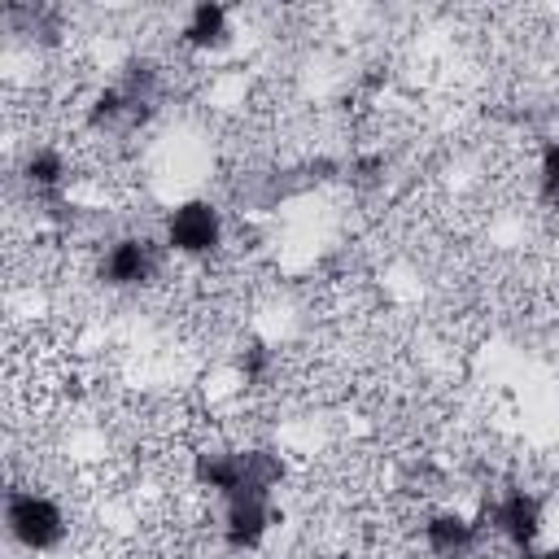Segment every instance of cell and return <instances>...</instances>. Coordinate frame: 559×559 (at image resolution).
<instances>
[{
  "label": "cell",
  "instance_id": "277c9868",
  "mask_svg": "<svg viewBox=\"0 0 559 559\" xmlns=\"http://www.w3.org/2000/svg\"><path fill=\"white\" fill-rule=\"evenodd\" d=\"M218 537L231 555H253L262 550L266 533L275 528L280 511H275V493H258V489H245V493H231L218 502Z\"/></svg>",
  "mask_w": 559,
  "mask_h": 559
},
{
  "label": "cell",
  "instance_id": "7a4b0ae2",
  "mask_svg": "<svg viewBox=\"0 0 559 559\" xmlns=\"http://www.w3.org/2000/svg\"><path fill=\"white\" fill-rule=\"evenodd\" d=\"M227 240V218L210 197H183L162 218V245L175 258L210 262Z\"/></svg>",
  "mask_w": 559,
  "mask_h": 559
},
{
  "label": "cell",
  "instance_id": "30bf717a",
  "mask_svg": "<svg viewBox=\"0 0 559 559\" xmlns=\"http://www.w3.org/2000/svg\"><path fill=\"white\" fill-rule=\"evenodd\" d=\"M271 367H275V354H271L262 341L240 345V354H236V371H240L245 384H262V380L271 376Z\"/></svg>",
  "mask_w": 559,
  "mask_h": 559
},
{
  "label": "cell",
  "instance_id": "9c48e42d",
  "mask_svg": "<svg viewBox=\"0 0 559 559\" xmlns=\"http://www.w3.org/2000/svg\"><path fill=\"white\" fill-rule=\"evenodd\" d=\"M537 197L559 210V140H546L537 153Z\"/></svg>",
  "mask_w": 559,
  "mask_h": 559
},
{
  "label": "cell",
  "instance_id": "8fae6325",
  "mask_svg": "<svg viewBox=\"0 0 559 559\" xmlns=\"http://www.w3.org/2000/svg\"><path fill=\"white\" fill-rule=\"evenodd\" d=\"M511 559H559V546H528V550H515Z\"/></svg>",
  "mask_w": 559,
  "mask_h": 559
},
{
  "label": "cell",
  "instance_id": "5b68a950",
  "mask_svg": "<svg viewBox=\"0 0 559 559\" xmlns=\"http://www.w3.org/2000/svg\"><path fill=\"white\" fill-rule=\"evenodd\" d=\"M485 524L493 537H502L511 550H528L537 546L542 528H546V502L542 493H533L528 485H511L502 489L489 507H485Z\"/></svg>",
  "mask_w": 559,
  "mask_h": 559
},
{
  "label": "cell",
  "instance_id": "3957f363",
  "mask_svg": "<svg viewBox=\"0 0 559 559\" xmlns=\"http://www.w3.org/2000/svg\"><path fill=\"white\" fill-rule=\"evenodd\" d=\"M162 253H166V245L153 240V236H140V231L114 236L105 245L100 262H96V280L105 288H118V293L144 288V284H153L162 275Z\"/></svg>",
  "mask_w": 559,
  "mask_h": 559
},
{
  "label": "cell",
  "instance_id": "6da1fadb",
  "mask_svg": "<svg viewBox=\"0 0 559 559\" xmlns=\"http://www.w3.org/2000/svg\"><path fill=\"white\" fill-rule=\"evenodd\" d=\"M4 533L26 555H52L70 537V515L52 493L35 485H13L4 493Z\"/></svg>",
  "mask_w": 559,
  "mask_h": 559
},
{
  "label": "cell",
  "instance_id": "8992f818",
  "mask_svg": "<svg viewBox=\"0 0 559 559\" xmlns=\"http://www.w3.org/2000/svg\"><path fill=\"white\" fill-rule=\"evenodd\" d=\"M485 528L489 524L480 515H467L459 507H437L424 515L419 537H424V550L432 559H472L485 542Z\"/></svg>",
  "mask_w": 559,
  "mask_h": 559
},
{
  "label": "cell",
  "instance_id": "52a82bcc",
  "mask_svg": "<svg viewBox=\"0 0 559 559\" xmlns=\"http://www.w3.org/2000/svg\"><path fill=\"white\" fill-rule=\"evenodd\" d=\"M231 39H236V22H231V9L218 0L192 4L183 26H179V44L188 52H223Z\"/></svg>",
  "mask_w": 559,
  "mask_h": 559
},
{
  "label": "cell",
  "instance_id": "7c38bea8",
  "mask_svg": "<svg viewBox=\"0 0 559 559\" xmlns=\"http://www.w3.org/2000/svg\"><path fill=\"white\" fill-rule=\"evenodd\" d=\"M332 559H354V555H332Z\"/></svg>",
  "mask_w": 559,
  "mask_h": 559
},
{
  "label": "cell",
  "instance_id": "ba28073f",
  "mask_svg": "<svg viewBox=\"0 0 559 559\" xmlns=\"http://www.w3.org/2000/svg\"><path fill=\"white\" fill-rule=\"evenodd\" d=\"M22 183L31 188V197H39L44 205H61V192L70 183V162L57 144H31L22 157Z\"/></svg>",
  "mask_w": 559,
  "mask_h": 559
}]
</instances>
